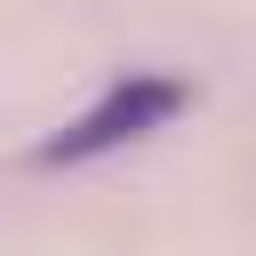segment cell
Wrapping results in <instances>:
<instances>
[{
    "label": "cell",
    "mask_w": 256,
    "mask_h": 256,
    "mask_svg": "<svg viewBox=\"0 0 256 256\" xmlns=\"http://www.w3.org/2000/svg\"><path fill=\"white\" fill-rule=\"evenodd\" d=\"M184 104H192L184 80H168V72H128V80H112L88 112H72L56 136H40V144H32V168H80V160H104V152H120V144H144V136L168 128Z\"/></svg>",
    "instance_id": "1"
}]
</instances>
